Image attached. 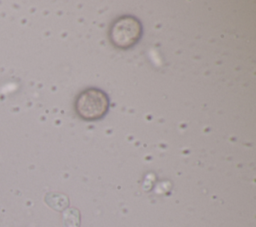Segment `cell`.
<instances>
[{"instance_id": "7a4b0ae2", "label": "cell", "mask_w": 256, "mask_h": 227, "mask_svg": "<svg viewBox=\"0 0 256 227\" xmlns=\"http://www.w3.org/2000/svg\"><path fill=\"white\" fill-rule=\"evenodd\" d=\"M142 24L132 15H123L117 18L109 29L111 43L121 49L135 45L142 36Z\"/></svg>"}, {"instance_id": "6da1fadb", "label": "cell", "mask_w": 256, "mask_h": 227, "mask_svg": "<svg viewBox=\"0 0 256 227\" xmlns=\"http://www.w3.org/2000/svg\"><path fill=\"white\" fill-rule=\"evenodd\" d=\"M108 108V96L98 88H88L82 91L75 101V110L78 116L88 121L102 118Z\"/></svg>"}]
</instances>
